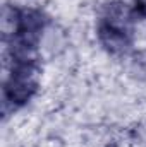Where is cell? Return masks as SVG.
Segmentation results:
<instances>
[{"instance_id":"2","label":"cell","mask_w":146,"mask_h":147,"mask_svg":"<svg viewBox=\"0 0 146 147\" xmlns=\"http://www.w3.org/2000/svg\"><path fill=\"white\" fill-rule=\"evenodd\" d=\"M136 9H138L143 16H146V0H136Z\"/></svg>"},{"instance_id":"1","label":"cell","mask_w":146,"mask_h":147,"mask_svg":"<svg viewBox=\"0 0 146 147\" xmlns=\"http://www.w3.org/2000/svg\"><path fill=\"white\" fill-rule=\"evenodd\" d=\"M98 36L102 45L112 53H122L132 45L134 28L132 16L126 3H112L98 22Z\"/></svg>"}]
</instances>
